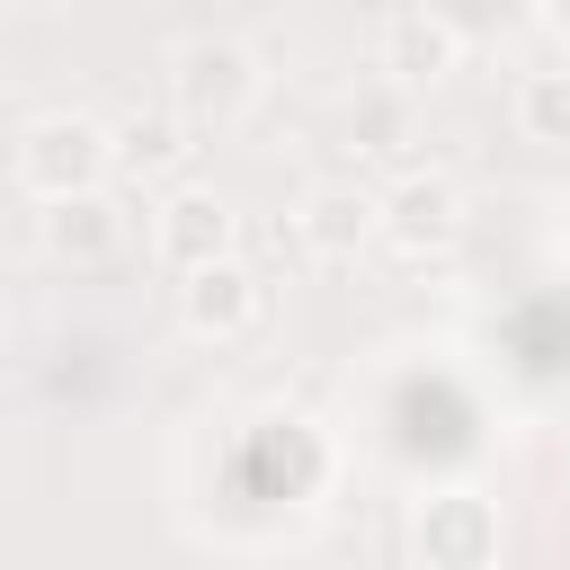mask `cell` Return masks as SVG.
Here are the masks:
<instances>
[{
    "instance_id": "obj_1",
    "label": "cell",
    "mask_w": 570,
    "mask_h": 570,
    "mask_svg": "<svg viewBox=\"0 0 570 570\" xmlns=\"http://www.w3.org/2000/svg\"><path fill=\"white\" fill-rule=\"evenodd\" d=\"M258 98H267V71H258V53H249L240 36H187V45L169 53V107H178L196 134L249 125Z\"/></svg>"
},
{
    "instance_id": "obj_2",
    "label": "cell",
    "mask_w": 570,
    "mask_h": 570,
    "mask_svg": "<svg viewBox=\"0 0 570 570\" xmlns=\"http://www.w3.org/2000/svg\"><path fill=\"white\" fill-rule=\"evenodd\" d=\"M9 169H18V187H27L36 205H53V196H89V187L116 178V125H98V116H80V107L27 116Z\"/></svg>"
},
{
    "instance_id": "obj_3",
    "label": "cell",
    "mask_w": 570,
    "mask_h": 570,
    "mask_svg": "<svg viewBox=\"0 0 570 570\" xmlns=\"http://www.w3.org/2000/svg\"><path fill=\"white\" fill-rule=\"evenodd\" d=\"M232 249H240V214H232L214 187L178 178V187H160V196H151V258H160L169 276L214 267V258H232Z\"/></svg>"
},
{
    "instance_id": "obj_4",
    "label": "cell",
    "mask_w": 570,
    "mask_h": 570,
    "mask_svg": "<svg viewBox=\"0 0 570 570\" xmlns=\"http://www.w3.org/2000/svg\"><path fill=\"white\" fill-rule=\"evenodd\" d=\"M454 240H463V187L445 169H401L383 187V249L419 267V258H445Z\"/></svg>"
},
{
    "instance_id": "obj_5",
    "label": "cell",
    "mask_w": 570,
    "mask_h": 570,
    "mask_svg": "<svg viewBox=\"0 0 570 570\" xmlns=\"http://www.w3.org/2000/svg\"><path fill=\"white\" fill-rule=\"evenodd\" d=\"M410 552L428 570H490L499 561V508L481 490H428V499H410Z\"/></svg>"
},
{
    "instance_id": "obj_6",
    "label": "cell",
    "mask_w": 570,
    "mask_h": 570,
    "mask_svg": "<svg viewBox=\"0 0 570 570\" xmlns=\"http://www.w3.org/2000/svg\"><path fill=\"white\" fill-rule=\"evenodd\" d=\"M374 71H383L392 89H436V80L463 71V27H454L436 0H401V9L383 18V36H374Z\"/></svg>"
},
{
    "instance_id": "obj_7",
    "label": "cell",
    "mask_w": 570,
    "mask_h": 570,
    "mask_svg": "<svg viewBox=\"0 0 570 570\" xmlns=\"http://www.w3.org/2000/svg\"><path fill=\"white\" fill-rule=\"evenodd\" d=\"M178 321H187V338H214V347L249 338V330L267 321V285H258V267H249L240 249L214 258V267H187V276H178Z\"/></svg>"
},
{
    "instance_id": "obj_8",
    "label": "cell",
    "mask_w": 570,
    "mask_h": 570,
    "mask_svg": "<svg viewBox=\"0 0 570 570\" xmlns=\"http://www.w3.org/2000/svg\"><path fill=\"white\" fill-rule=\"evenodd\" d=\"M294 232H303L312 258H356L365 240H383V187H365V178H321V187L303 196Z\"/></svg>"
},
{
    "instance_id": "obj_9",
    "label": "cell",
    "mask_w": 570,
    "mask_h": 570,
    "mask_svg": "<svg viewBox=\"0 0 570 570\" xmlns=\"http://www.w3.org/2000/svg\"><path fill=\"white\" fill-rule=\"evenodd\" d=\"M187 169H196V125H187L178 107H142V116L116 125V178H134V187H178Z\"/></svg>"
},
{
    "instance_id": "obj_10",
    "label": "cell",
    "mask_w": 570,
    "mask_h": 570,
    "mask_svg": "<svg viewBox=\"0 0 570 570\" xmlns=\"http://www.w3.org/2000/svg\"><path fill=\"white\" fill-rule=\"evenodd\" d=\"M36 240H45L53 267H107L116 240H125V214H116L107 187H89V196H53V205L36 214Z\"/></svg>"
},
{
    "instance_id": "obj_11",
    "label": "cell",
    "mask_w": 570,
    "mask_h": 570,
    "mask_svg": "<svg viewBox=\"0 0 570 570\" xmlns=\"http://www.w3.org/2000/svg\"><path fill=\"white\" fill-rule=\"evenodd\" d=\"M517 134L543 151H570V71H525L517 80Z\"/></svg>"
},
{
    "instance_id": "obj_12",
    "label": "cell",
    "mask_w": 570,
    "mask_h": 570,
    "mask_svg": "<svg viewBox=\"0 0 570 570\" xmlns=\"http://www.w3.org/2000/svg\"><path fill=\"white\" fill-rule=\"evenodd\" d=\"M543 27H552V36L570 45V0H543Z\"/></svg>"
},
{
    "instance_id": "obj_13",
    "label": "cell",
    "mask_w": 570,
    "mask_h": 570,
    "mask_svg": "<svg viewBox=\"0 0 570 570\" xmlns=\"http://www.w3.org/2000/svg\"><path fill=\"white\" fill-rule=\"evenodd\" d=\"M9 9H18V18H53L62 0H9Z\"/></svg>"
}]
</instances>
